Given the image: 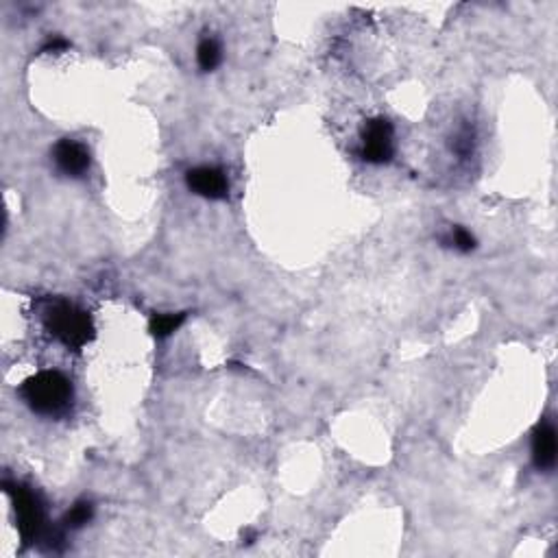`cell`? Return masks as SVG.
I'll return each mask as SVG.
<instances>
[{
    "label": "cell",
    "mask_w": 558,
    "mask_h": 558,
    "mask_svg": "<svg viewBox=\"0 0 558 558\" xmlns=\"http://www.w3.org/2000/svg\"><path fill=\"white\" fill-rule=\"evenodd\" d=\"M20 398L41 416H61L70 410L75 390L64 373L40 371L20 386Z\"/></svg>",
    "instance_id": "obj_1"
},
{
    "label": "cell",
    "mask_w": 558,
    "mask_h": 558,
    "mask_svg": "<svg viewBox=\"0 0 558 558\" xmlns=\"http://www.w3.org/2000/svg\"><path fill=\"white\" fill-rule=\"evenodd\" d=\"M44 325L61 345L68 349H81L94 338V325L90 315L75 304L55 301L46 307Z\"/></svg>",
    "instance_id": "obj_2"
},
{
    "label": "cell",
    "mask_w": 558,
    "mask_h": 558,
    "mask_svg": "<svg viewBox=\"0 0 558 558\" xmlns=\"http://www.w3.org/2000/svg\"><path fill=\"white\" fill-rule=\"evenodd\" d=\"M7 493L14 499L15 521H18V532L23 536V544L29 545L38 541L44 532V506H41L38 493L23 484H5Z\"/></svg>",
    "instance_id": "obj_3"
},
{
    "label": "cell",
    "mask_w": 558,
    "mask_h": 558,
    "mask_svg": "<svg viewBox=\"0 0 558 558\" xmlns=\"http://www.w3.org/2000/svg\"><path fill=\"white\" fill-rule=\"evenodd\" d=\"M360 158L369 164H386L393 158V124L386 118H373L362 129Z\"/></svg>",
    "instance_id": "obj_4"
},
{
    "label": "cell",
    "mask_w": 558,
    "mask_h": 558,
    "mask_svg": "<svg viewBox=\"0 0 558 558\" xmlns=\"http://www.w3.org/2000/svg\"><path fill=\"white\" fill-rule=\"evenodd\" d=\"M186 184L195 195L203 197V199L221 201L225 199L229 192L227 175L221 169L214 166H197L186 173Z\"/></svg>",
    "instance_id": "obj_5"
},
{
    "label": "cell",
    "mask_w": 558,
    "mask_h": 558,
    "mask_svg": "<svg viewBox=\"0 0 558 558\" xmlns=\"http://www.w3.org/2000/svg\"><path fill=\"white\" fill-rule=\"evenodd\" d=\"M53 160L59 173L68 177H83L90 170V151L75 140H61L53 149Z\"/></svg>",
    "instance_id": "obj_6"
},
{
    "label": "cell",
    "mask_w": 558,
    "mask_h": 558,
    "mask_svg": "<svg viewBox=\"0 0 558 558\" xmlns=\"http://www.w3.org/2000/svg\"><path fill=\"white\" fill-rule=\"evenodd\" d=\"M532 461L536 469L547 471L556 462V430L550 421H541L532 435Z\"/></svg>",
    "instance_id": "obj_7"
},
{
    "label": "cell",
    "mask_w": 558,
    "mask_h": 558,
    "mask_svg": "<svg viewBox=\"0 0 558 558\" xmlns=\"http://www.w3.org/2000/svg\"><path fill=\"white\" fill-rule=\"evenodd\" d=\"M221 44H218L214 38H203L199 41V49H197V61H199L201 70H214L218 64H221Z\"/></svg>",
    "instance_id": "obj_8"
},
{
    "label": "cell",
    "mask_w": 558,
    "mask_h": 558,
    "mask_svg": "<svg viewBox=\"0 0 558 558\" xmlns=\"http://www.w3.org/2000/svg\"><path fill=\"white\" fill-rule=\"evenodd\" d=\"M186 321V315H158L151 319V334L158 338H166L181 327Z\"/></svg>",
    "instance_id": "obj_9"
},
{
    "label": "cell",
    "mask_w": 558,
    "mask_h": 558,
    "mask_svg": "<svg viewBox=\"0 0 558 558\" xmlns=\"http://www.w3.org/2000/svg\"><path fill=\"white\" fill-rule=\"evenodd\" d=\"M443 244L456 249V252L461 253H469L476 249V238H473L465 227H453L452 232L443 238Z\"/></svg>",
    "instance_id": "obj_10"
},
{
    "label": "cell",
    "mask_w": 558,
    "mask_h": 558,
    "mask_svg": "<svg viewBox=\"0 0 558 558\" xmlns=\"http://www.w3.org/2000/svg\"><path fill=\"white\" fill-rule=\"evenodd\" d=\"M92 515H94V506L90 502H77L70 510H68V515L64 519L66 528H70V530L83 528V526L92 519Z\"/></svg>",
    "instance_id": "obj_11"
},
{
    "label": "cell",
    "mask_w": 558,
    "mask_h": 558,
    "mask_svg": "<svg viewBox=\"0 0 558 558\" xmlns=\"http://www.w3.org/2000/svg\"><path fill=\"white\" fill-rule=\"evenodd\" d=\"M453 151H456L458 155H462V158H467V155L473 151V135L469 132H462L456 138V142H453Z\"/></svg>",
    "instance_id": "obj_12"
},
{
    "label": "cell",
    "mask_w": 558,
    "mask_h": 558,
    "mask_svg": "<svg viewBox=\"0 0 558 558\" xmlns=\"http://www.w3.org/2000/svg\"><path fill=\"white\" fill-rule=\"evenodd\" d=\"M68 49V41L61 40V38H53L46 41V46L41 49V53H59V50H66Z\"/></svg>",
    "instance_id": "obj_13"
}]
</instances>
